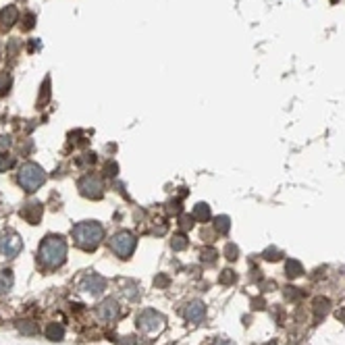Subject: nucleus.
Instances as JSON below:
<instances>
[{
    "mask_svg": "<svg viewBox=\"0 0 345 345\" xmlns=\"http://www.w3.org/2000/svg\"><path fill=\"white\" fill-rule=\"evenodd\" d=\"M40 262L46 266V268H57L65 262V256H67V243L61 235H48L44 237L42 245H40Z\"/></svg>",
    "mask_w": 345,
    "mask_h": 345,
    "instance_id": "f257e3e1",
    "label": "nucleus"
},
{
    "mask_svg": "<svg viewBox=\"0 0 345 345\" xmlns=\"http://www.w3.org/2000/svg\"><path fill=\"white\" fill-rule=\"evenodd\" d=\"M73 237H75V243L79 245V248L92 252L102 243L104 227L96 221H83V223H77L73 227Z\"/></svg>",
    "mask_w": 345,
    "mask_h": 345,
    "instance_id": "f03ea898",
    "label": "nucleus"
},
{
    "mask_svg": "<svg viewBox=\"0 0 345 345\" xmlns=\"http://www.w3.org/2000/svg\"><path fill=\"white\" fill-rule=\"evenodd\" d=\"M44 181H46V173H44V169L40 165H35V162L21 165V169H19V185L25 191L33 193L35 189H40V185H44Z\"/></svg>",
    "mask_w": 345,
    "mask_h": 345,
    "instance_id": "7ed1b4c3",
    "label": "nucleus"
},
{
    "mask_svg": "<svg viewBox=\"0 0 345 345\" xmlns=\"http://www.w3.org/2000/svg\"><path fill=\"white\" fill-rule=\"evenodd\" d=\"M135 245H137V239L133 233L129 231H119L117 235H113L111 239V250L119 256V258H129L135 250Z\"/></svg>",
    "mask_w": 345,
    "mask_h": 345,
    "instance_id": "20e7f679",
    "label": "nucleus"
},
{
    "mask_svg": "<svg viewBox=\"0 0 345 345\" xmlns=\"http://www.w3.org/2000/svg\"><path fill=\"white\" fill-rule=\"evenodd\" d=\"M81 195H85V198L89 200H100L102 193H104V185H102V179H98L96 175H85L79 179L77 183Z\"/></svg>",
    "mask_w": 345,
    "mask_h": 345,
    "instance_id": "39448f33",
    "label": "nucleus"
},
{
    "mask_svg": "<svg viewBox=\"0 0 345 345\" xmlns=\"http://www.w3.org/2000/svg\"><path fill=\"white\" fill-rule=\"evenodd\" d=\"M137 326L146 333H156L165 326V316L156 310H143L137 314Z\"/></svg>",
    "mask_w": 345,
    "mask_h": 345,
    "instance_id": "423d86ee",
    "label": "nucleus"
},
{
    "mask_svg": "<svg viewBox=\"0 0 345 345\" xmlns=\"http://www.w3.org/2000/svg\"><path fill=\"white\" fill-rule=\"evenodd\" d=\"M23 248V241L15 231H5L0 237V254H5L7 258H15Z\"/></svg>",
    "mask_w": 345,
    "mask_h": 345,
    "instance_id": "0eeeda50",
    "label": "nucleus"
},
{
    "mask_svg": "<svg viewBox=\"0 0 345 345\" xmlns=\"http://www.w3.org/2000/svg\"><path fill=\"white\" fill-rule=\"evenodd\" d=\"M96 312H98V318H100V320H106V322H111V320L119 318V314H121V308H119V304H117L115 300H106V302H102L100 306L96 308Z\"/></svg>",
    "mask_w": 345,
    "mask_h": 345,
    "instance_id": "6e6552de",
    "label": "nucleus"
},
{
    "mask_svg": "<svg viewBox=\"0 0 345 345\" xmlns=\"http://www.w3.org/2000/svg\"><path fill=\"white\" fill-rule=\"evenodd\" d=\"M204 316H206V306H204L200 300H193V302L187 304V308H185V318H187L189 322L198 324V322L204 320Z\"/></svg>",
    "mask_w": 345,
    "mask_h": 345,
    "instance_id": "1a4fd4ad",
    "label": "nucleus"
},
{
    "mask_svg": "<svg viewBox=\"0 0 345 345\" xmlns=\"http://www.w3.org/2000/svg\"><path fill=\"white\" fill-rule=\"evenodd\" d=\"M85 291H89L92 295H100L104 289H106V281H104V277H100V275H87L85 279H83V285H81Z\"/></svg>",
    "mask_w": 345,
    "mask_h": 345,
    "instance_id": "9d476101",
    "label": "nucleus"
},
{
    "mask_svg": "<svg viewBox=\"0 0 345 345\" xmlns=\"http://www.w3.org/2000/svg\"><path fill=\"white\" fill-rule=\"evenodd\" d=\"M42 212H44V208H42V204H40V202H29V204H25V206H23L21 216H23L29 225H38V223H40V219H42Z\"/></svg>",
    "mask_w": 345,
    "mask_h": 345,
    "instance_id": "9b49d317",
    "label": "nucleus"
},
{
    "mask_svg": "<svg viewBox=\"0 0 345 345\" xmlns=\"http://www.w3.org/2000/svg\"><path fill=\"white\" fill-rule=\"evenodd\" d=\"M17 19H19V11L15 5H9L0 11V27L3 29H11L17 23Z\"/></svg>",
    "mask_w": 345,
    "mask_h": 345,
    "instance_id": "f8f14e48",
    "label": "nucleus"
},
{
    "mask_svg": "<svg viewBox=\"0 0 345 345\" xmlns=\"http://www.w3.org/2000/svg\"><path fill=\"white\" fill-rule=\"evenodd\" d=\"M46 337L50 341H63L65 339V329L63 324H57V322H50L46 326Z\"/></svg>",
    "mask_w": 345,
    "mask_h": 345,
    "instance_id": "ddd939ff",
    "label": "nucleus"
},
{
    "mask_svg": "<svg viewBox=\"0 0 345 345\" xmlns=\"http://www.w3.org/2000/svg\"><path fill=\"white\" fill-rule=\"evenodd\" d=\"M210 216H212V212H210V206H208V204H204V202L195 204V208H193V219H195V221L206 223V221H210Z\"/></svg>",
    "mask_w": 345,
    "mask_h": 345,
    "instance_id": "4468645a",
    "label": "nucleus"
},
{
    "mask_svg": "<svg viewBox=\"0 0 345 345\" xmlns=\"http://www.w3.org/2000/svg\"><path fill=\"white\" fill-rule=\"evenodd\" d=\"M329 310H331V300L329 298H316L314 300V314L318 318H324L329 314Z\"/></svg>",
    "mask_w": 345,
    "mask_h": 345,
    "instance_id": "2eb2a0df",
    "label": "nucleus"
},
{
    "mask_svg": "<svg viewBox=\"0 0 345 345\" xmlns=\"http://www.w3.org/2000/svg\"><path fill=\"white\" fill-rule=\"evenodd\" d=\"M285 273H287L289 279H298V277L304 273V266H302V262H298V260H287Z\"/></svg>",
    "mask_w": 345,
    "mask_h": 345,
    "instance_id": "dca6fc26",
    "label": "nucleus"
},
{
    "mask_svg": "<svg viewBox=\"0 0 345 345\" xmlns=\"http://www.w3.org/2000/svg\"><path fill=\"white\" fill-rule=\"evenodd\" d=\"M48 100H50V79L46 77L44 83H42V92L38 96V108H44L48 104Z\"/></svg>",
    "mask_w": 345,
    "mask_h": 345,
    "instance_id": "f3484780",
    "label": "nucleus"
},
{
    "mask_svg": "<svg viewBox=\"0 0 345 345\" xmlns=\"http://www.w3.org/2000/svg\"><path fill=\"white\" fill-rule=\"evenodd\" d=\"M13 287V273L9 270V268H5V270H0V293H5V291H9Z\"/></svg>",
    "mask_w": 345,
    "mask_h": 345,
    "instance_id": "a211bd4d",
    "label": "nucleus"
},
{
    "mask_svg": "<svg viewBox=\"0 0 345 345\" xmlns=\"http://www.w3.org/2000/svg\"><path fill=\"white\" fill-rule=\"evenodd\" d=\"M11 85H13V75L3 71L0 73V96H7L11 92Z\"/></svg>",
    "mask_w": 345,
    "mask_h": 345,
    "instance_id": "6ab92c4d",
    "label": "nucleus"
},
{
    "mask_svg": "<svg viewBox=\"0 0 345 345\" xmlns=\"http://www.w3.org/2000/svg\"><path fill=\"white\" fill-rule=\"evenodd\" d=\"M189 245V239L183 235V233H179V235H173V239H171V248L175 250V252H181V250H185Z\"/></svg>",
    "mask_w": 345,
    "mask_h": 345,
    "instance_id": "aec40b11",
    "label": "nucleus"
},
{
    "mask_svg": "<svg viewBox=\"0 0 345 345\" xmlns=\"http://www.w3.org/2000/svg\"><path fill=\"white\" fill-rule=\"evenodd\" d=\"M214 227H216L219 233L227 235L229 229H231V221H229V216H216V219H214Z\"/></svg>",
    "mask_w": 345,
    "mask_h": 345,
    "instance_id": "412c9836",
    "label": "nucleus"
},
{
    "mask_svg": "<svg viewBox=\"0 0 345 345\" xmlns=\"http://www.w3.org/2000/svg\"><path fill=\"white\" fill-rule=\"evenodd\" d=\"M13 165H15V158H13V156H9V154H5V152H0V173L9 171Z\"/></svg>",
    "mask_w": 345,
    "mask_h": 345,
    "instance_id": "4be33fe9",
    "label": "nucleus"
},
{
    "mask_svg": "<svg viewBox=\"0 0 345 345\" xmlns=\"http://www.w3.org/2000/svg\"><path fill=\"white\" fill-rule=\"evenodd\" d=\"M216 258H219V252H216V250H212V248L202 250V262H206V264H214Z\"/></svg>",
    "mask_w": 345,
    "mask_h": 345,
    "instance_id": "5701e85b",
    "label": "nucleus"
},
{
    "mask_svg": "<svg viewBox=\"0 0 345 345\" xmlns=\"http://www.w3.org/2000/svg\"><path fill=\"white\" fill-rule=\"evenodd\" d=\"M19 331H21L23 335H35V333H38V326H35L31 320H21V322H19Z\"/></svg>",
    "mask_w": 345,
    "mask_h": 345,
    "instance_id": "b1692460",
    "label": "nucleus"
},
{
    "mask_svg": "<svg viewBox=\"0 0 345 345\" xmlns=\"http://www.w3.org/2000/svg\"><path fill=\"white\" fill-rule=\"evenodd\" d=\"M262 256H264V260H268V262H277V260H281L283 254H281V250H277V248H266Z\"/></svg>",
    "mask_w": 345,
    "mask_h": 345,
    "instance_id": "393cba45",
    "label": "nucleus"
},
{
    "mask_svg": "<svg viewBox=\"0 0 345 345\" xmlns=\"http://www.w3.org/2000/svg\"><path fill=\"white\" fill-rule=\"evenodd\" d=\"M219 281H221L223 285H233V283L237 281V273H235V270H231V268H229V270H223V275H221V279H219Z\"/></svg>",
    "mask_w": 345,
    "mask_h": 345,
    "instance_id": "a878e982",
    "label": "nucleus"
},
{
    "mask_svg": "<svg viewBox=\"0 0 345 345\" xmlns=\"http://www.w3.org/2000/svg\"><path fill=\"white\" fill-rule=\"evenodd\" d=\"M302 291L298 289V287H285V298L289 300V302H295V300H300L302 298Z\"/></svg>",
    "mask_w": 345,
    "mask_h": 345,
    "instance_id": "bb28decb",
    "label": "nucleus"
},
{
    "mask_svg": "<svg viewBox=\"0 0 345 345\" xmlns=\"http://www.w3.org/2000/svg\"><path fill=\"white\" fill-rule=\"evenodd\" d=\"M237 256H239V248L235 243H227V248H225V258L227 260H237Z\"/></svg>",
    "mask_w": 345,
    "mask_h": 345,
    "instance_id": "cd10ccee",
    "label": "nucleus"
},
{
    "mask_svg": "<svg viewBox=\"0 0 345 345\" xmlns=\"http://www.w3.org/2000/svg\"><path fill=\"white\" fill-rule=\"evenodd\" d=\"M33 25H35V15H33V13H25L21 27H23L25 31H29V29H33Z\"/></svg>",
    "mask_w": 345,
    "mask_h": 345,
    "instance_id": "c85d7f7f",
    "label": "nucleus"
},
{
    "mask_svg": "<svg viewBox=\"0 0 345 345\" xmlns=\"http://www.w3.org/2000/svg\"><path fill=\"white\" fill-rule=\"evenodd\" d=\"M193 221H195V219H193V214H191V216H189V214H181L179 225H181V229L185 231V229H191V227H193Z\"/></svg>",
    "mask_w": 345,
    "mask_h": 345,
    "instance_id": "c756f323",
    "label": "nucleus"
},
{
    "mask_svg": "<svg viewBox=\"0 0 345 345\" xmlns=\"http://www.w3.org/2000/svg\"><path fill=\"white\" fill-rule=\"evenodd\" d=\"M117 173H119V165H117V162H106V167H104V175H108V177H117Z\"/></svg>",
    "mask_w": 345,
    "mask_h": 345,
    "instance_id": "7c9ffc66",
    "label": "nucleus"
},
{
    "mask_svg": "<svg viewBox=\"0 0 345 345\" xmlns=\"http://www.w3.org/2000/svg\"><path fill=\"white\" fill-rule=\"evenodd\" d=\"M171 214H179L183 208H181V200H173V202H169V208H167Z\"/></svg>",
    "mask_w": 345,
    "mask_h": 345,
    "instance_id": "2f4dec72",
    "label": "nucleus"
},
{
    "mask_svg": "<svg viewBox=\"0 0 345 345\" xmlns=\"http://www.w3.org/2000/svg\"><path fill=\"white\" fill-rule=\"evenodd\" d=\"M19 48H21V42L13 40V42L9 44V55H11V57H17V52H19Z\"/></svg>",
    "mask_w": 345,
    "mask_h": 345,
    "instance_id": "473e14b6",
    "label": "nucleus"
},
{
    "mask_svg": "<svg viewBox=\"0 0 345 345\" xmlns=\"http://www.w3.org/2000/svg\"><path fill=\"white\" fill-rule=\"evenodd\" d=\"M154 283H156L158 287H167V285H169V277H167V275H160V277H158Z\"/></svg>",
    "mask_w": 345,
    "mask_h": 345,
    "instance_id": "72a5a7b5",
    "label": "nucleus"
},
{
    "mask_svg": "<svg viewBox=\"0 0 345 345\" xmlns=\"http://www.w3.org/2000/svg\"><path fill=\"white\" fill-rule=\"evenodd\" d=\"M11 146V137H0V152L5 150V148H9Z\"/></svg>",
    "mask_w": 345,
    "mask_h": 345,
    "instance_id": "f704fd0d",
    "label": "nucleus"
},
{
    "mask_svg": "<svg viewBox=\"0 0 345 345\" xmlns=\"http://www.w3.org/2000/svg\"><path fill=\"white\" fill-rule=\"evenodd\" d=\"M121 345H141V343H139V339H135V337H127Z\"/></svg>",
    "mask_w": 345,
    "mask_h": 345,
    "instance_id": "c9c22d12",
    "label": "nucleus"
},
{
    "mask_svg": "<svg viewBox=\"0 0 345 345\" xmlns=\"http://www.w3.org/2000/svg\"><path fill=\"white\" fill-rule=\"evenodd\" d=\"M252 306H254L256 310H262V308H264V300H262V298H258V300H252Z\"/></svg>",
    "mask_w": 345,
    "mask_h": 345,
    "instance_id": "e433bc0d",
    "label": "nucleus"
},
{
    "mask_svg": "<svg viewBox=\"0 0 345 345\" xmlns=\"http://www.w3.org/2000/svg\"><path fill=\"white\" fill-rule=\"evenodd\" d=\"M337 320H341V322H345V306L337 310Z\"/></svg>",
    "mask_w": 345,
    "mask_h": 345,
    "instance_id": "4c0bfd02",
    "label": "nucleus"
},
{
    "mask_svg": "<svg viewBox=\"0 0 345 345\" xmlns=\"http://www.w3.org/2000/svg\"><path fill=\"white\" fill-rule=\"evenodd\" d=\"M273 289H277V283H275V281L264 283V291H273Z\"/></svg>",
    "mask_w": 345,
    "mask_h": 345,
    "instance_id": "58836bf2",
    "label": "nucleus"
},
{
    "mask_svg": "<svg viewBox=\"0 0 345 345\" xmlns=\"http://www.w3.org/2000/svg\"><path fill=\"white\" fill-rule=\"evenodd\" d=\"M214 345H235L233 341H229V339H216V343Z\"/></svg>",
    "mask_w": 345,
    "mask_h": 345,
    "instance_id": "ea45409f",
    "label": "nucleus"
},
{
    "mask_svg": "<svg viewBox=\"0 0 345 345\" xmlns=\"http://www.w3.org/2000/svg\"><path fill=\"white\" fill-rule=\"evenodd\" d=\"M264 345H277V341H268V343H264Z\"/></svg>",
    "mask_w": 345,
    "mask_h": 345,
    "instance_id": "a19ab883",
    "label": "nucleus"
}]
</instances>
